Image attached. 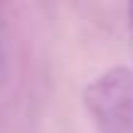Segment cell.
I'll return each instance as SVG.
<instances>
[{"mask_svg":"<svg viewBox=\"0 0 133 133\" xmlns=\"http://www.w3.org/2000/svg\"><path fill=\"white\" fill-rule=\"evenodd\" d=\"M81 104L99 133H133V69L111 66L81 91Z\"/></svg>","mask_w":133,"mask_h":133,"instance_id":"6da1fadb","label":"cell"}]
</instances>
